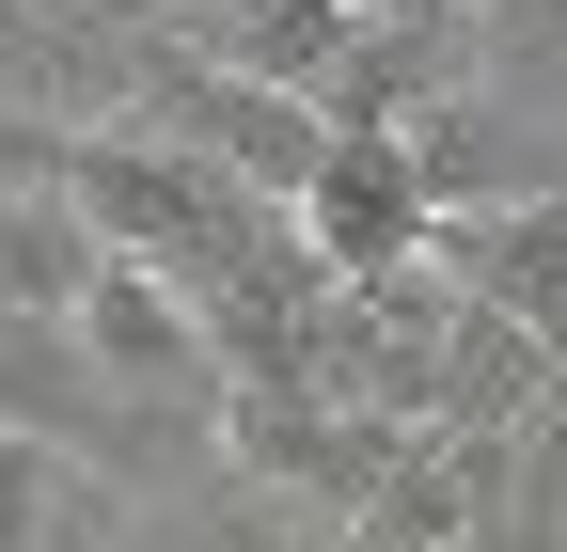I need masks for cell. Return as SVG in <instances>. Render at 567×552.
<instances>
[{
  "label": "cell",
  "mask_w": 567,
  "mask_h": 552,
  "mask_svg": "<svg viewBox=\"0 0 567 552\" xmlns=\"http://www.w3.org/2000/svg\"><path fill=\"white\" fill-rule=\"evenodd\" d=\"M63 505H80V458L32 442V427H0V552H48Z\"/></svg>",
  "instance_id": "5b68a950"
},
{
  "label": "cell",
  "mask_w": 567,
  "mask_h": 552,
  "mask_svg": "<svg viewBox=\"0 0 567 552\" xmlns=\"http://www.w3.org/2000/svg\"><path fill=\"white\" fill-rule=\"evenodd\" d=\"M300 552H363V536H347V521H300Z\"/></svg>",
  "instance_id": "9c48e42d"
},
{
  "label": "cell",
  "mask_w": 567,
  "mask_h": 552,
  "mask_svg": "<svg viewBox=\"0 0 567 552\" xmlns=\"http://www.w3.org/2000/svg\"><path fill=\"white\" fill-rule=\"evenodd\" d=\"M189 63H221V80H268V95H316L347 32H363V0H158Z\"/></svg>",
  "instance_id": "277c9868"
},
{
  "label": "cell",
  "mask_w": 567,
  "mask_h": 552,
  "mask_svg": "<svg viewBox=\"0 0 567 552\" xmlns=\"http://www.w3.org/2000/svg\"><path fill=\"white\" fill-rule=\"evenodd\" d=\"M63 143H80V126H48V111H17V95H0V205H17V190H48V174H63Z\"/></svg>",
  "instance_id": "52a82bcc"
},
{
  "label": "cell",
  "mask_w": 567,
  "mask_h": 552,
  "mask_svg": "<svg viewBox=\"0 0 567 552\" xmlns=\"http://www.w3.org/2000/svg\"><path fill=\"white\" fill-rule=\"evenodd\" d=\"M473 48H505V63H567V0H488Z\"/></svg>",
  "instance_id": "ba28073f"
},
{
  "label": "cell",
  "mask_w": 567,
  "mask_h": 552,
  "mask_svg": "<svg viewBox=\"0 0 567 552\" xmlns=\"http://www.w3.org/2000/svg\"><path fill=\"white\" fill-rule=\"evenodd\" d=\"M410 17H457V32H473V17H488V0H410Z\"/></svg>",
  "instance_id": "30bf717a"
},
{
  "label": "cell",
  "mask_w": 567,
  "mask_h": 552,
  "mask_svg": "<svg viewBox=\"0 0 567 552\" xmlns=\"http://www.w3.org/2000/svg\"><path fill=\"white\" fill-rule=\"evenodd\" d=\"M300 237L331 285H379V268H425V237H442V190H425L410 126H331V159L300 190Z\"/></svg>",
  "instance_id": "7a4b0ae2"
},
{
  "label": "cell",
  "mask_w": 567,
  "mask_h": 552,
  "mask_svg": "<svg viewBox=\"0 0 567 552\" xmlns=\"http://www.w3.org/2000/svg\"><path fill=\"white\" fill-rule=\"evenodd\" d=\"M425 268H442L457 300L520 316L536 348L567 364V190H488V205H442V237H425Z\"/></svg>",
  "instance_id": "3957f363"
},
{
  "label": "cell",
  "mask_w": 567,
  "mask_h": 552,
  "mask_svg": "<svg viewBox=\"0 0 567 552\" xmlns=\"http://www.w3.org/2000/svg\"><path fill=\"white\" fill-rule=\"evenodd\" d=\"M158 552H300V505H268V490H205L158 521Z\"/></svg>",
  "instance_id": "8992f818"
},
{
  "label": "cell",
  "mask_w": 567,
  "mask_h": 552,
  "mask_svg": "<svg viewBox=\"0 0 567 552\" xmlns=\"http://www.w3.org/2000/svg\"><path fill=\"white\" fill-rule=\"evenodd\" d=\"M63 348H80V364H95V379L142 410V427H158V410H174V427H205V410H221V379H237V331L205 316L174 268H142V253H111L95 285H80Z\"/></svg>",
  "instance_id": "6da1fadb"
}]
</instances>
